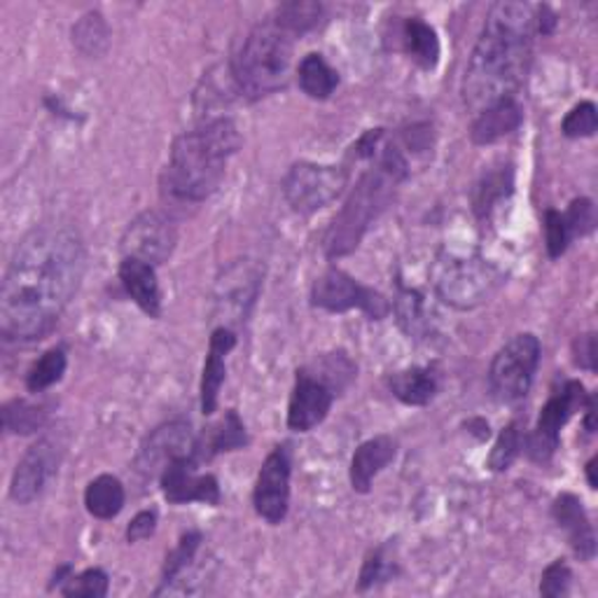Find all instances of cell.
<instances>
[{"mask_svg": "<svg viewBox=\"0 0 598 598\" xmlns=\"http://www.w3.org/2000/svg\"><path fill=\"white\" fill-rule=\"evenodd\" d=\"M45 404H35L28 400H12L3 407V426L8 433L28 435L41 430L47 421Z\"/></svg>", "mask_w": 598, "mask_h": 598, "instance_id": "33", "label": "cell"}, {"mask_svg": "<svg viewBox=\"0 0 598 598\" xmlns=\"http://www.w3.org/2000/svg\"><path fill=\"white\" fill-rule=\"evenodd\" d=\"M395 451L398 445L389 435H379L363 442L356 449L354 459H350V486H354V491L367 494L372 488L377 474L395 459Z\"/></svg>", "mask_w": 598, "mask_h": 598, "instance_id": "19", "label": "cell"}, {"mask_svg": "<svg viewBox=\"0 0 598 598\" xmlns=\"http://www.w3.org/2000/svg\"><path fill=\"white\" fill-rule=\"evenodd\" d=\"M84 243L73 227L45 222L14 249L0 288V334L41 340L55 327L84 276Z\"/></svg>", "mask_w": 598, "mask_h": 598, "instance_id": "1", "label": "cell"}, {"mask_svg": "<svg viewBox=\"0 0 598 598\" xmlns=\"http://www.w3.org/2000/svg\"><path fill=\"white\" fill-rule=\"evenodd\" d=\"M391 393L410 407H424L437 393V375L433 367H412L398 372L389 381Z\"/></svg>", "mask_w": 598, "mask_h": 598, "instance_id": "23", "label": "cell"}, {"mask_svg": "<svg viewBox=\"0 0 598 598\" xmlns=\"http://www.w3.org/2000/svg\"><path fill=\"white\" fill-rule=\"evenodd\" d=\"M311 304L330 313H344L358 309L367 313L372 321H381L391 313V304L375 288L360 286L354 276L332 267L313 284Z\"/></svg>", "mask_w": 598, "mask_h": 598, "instance_id": "9", "label": "cell"}, {"mask_svg": "<svg viewBox=\"0 0 598 598\" xmlns=\"http://www.w3.org/2000/svg\"><path fill=\"white\" fill-rule=\"evenodd\" d=\"M596 459H591L589 463H587V480H589V486L591 488H596Z\"/></svg>", "mask_w": 598, "mask_h": 598, "instance_id": "46", "label": "cell"}, {"mask_svg": "<svg viewBox=\"0 0 598 598\" xmlns=\"http://www.w3.org/2000/svg\"><path fill=\"white\" fill-rule=\"evenodd\" d=\"M195 445L197 437L192 433L187 421H169V424L157 426L143 439L134 465L148 480L160 478L173 461L183 459V456H195Z\"/></svg>", "mask_w": 598, "mask_h": 598, "instance_id": "13", "label": "cell"}, {"mask_svg": "<svg viewBox=\"0 0 598 598\" xmlns=\"http://www.w3.org/2000/svg\"><path fill=\"white\" fill-rule=\"evenodd\" d=\"M524 122V111L517 99H505L494 105H488L474 117L470 127V138L474 146H491L496 140L515 134Z\"/></svg>", "mask_w": 598, "mask_h": 598, "instance_id": "20", "label": "cell"}, {"mask_svg": "<svg viewBox=\"0 0 598 598\" xmlns=\"http://www.w3.org/2000/svg\"><path fill=\"white\" fill-rule=\"evenodd\" d=\"M513 166H496L486 171L472 195L474 214L480 218H488L505 197L513 195Z\"/></svg>", "mask_w": 598, "mask_h": 598, "instance_id": "27", "label": "cell"}, {"mask_svg": "<svg viewBox=\"0 0 598 598\" xmlns=\"http://www.w3.org/2000/svg\"><path fill=\"white\" fill-rule=\"evenodd\" d=\"M566 225L571 230V237H587L589 232H594L596 225V208L591 199H575L568 210L564 214Z\"/></svg>", "mask_w": 598, "mask_h": 598, "instance_id": "42", "label": "cell"}, {"mask_svg": "<svg viewBox=\"0 0 598 598\" xmlns=\"http://www.w3.org/2000/svg\"><path fill=\"white\" fill-rule=\"evenodd\" d=\"M571 579H573V573H571L566 561L556 559L554 564H550L548 568H544V573L540 577V594L544 598L566 596L568 587H571Z\"/></svg>", "mask_w": 598, "mask_h": 598, "instance_id": "41", "label": "cell"}, {"mask_svg": "<svg viewBox=\"0 0 598 598\" xmlns=\"http://www.w3.org/2000/svg\"><path fill=\"white\" fill-rule=\"evenodd\" d=\"M108 587H111V579H108V575H105V571L87 568L84 573L70 577L68 583L64 585L61 594L70 596V598H73V596L103 598L105 594H108Z\"/></svg>", "mask_w": 598, "mask_h": 598, "instance_id": "37", "label": "cell"}, {"mask_svg": "<svg viewBox=\"0 0 598 598\" xmlns=\"http://www.w3.org/2000/svg\"><path fill=\"white\" fill-rule=\"evenodd\" d=\"M68 367V358L64 348H49L47 354H43L41 360H35L33 367L28 369L26 375V389L31 393H43L51 386L59 383L61 377L66 375Z\"/></svg>", "mask_w": 598, "mask_h": 598, "instance_id": "32", "label": "cell"}, {"mask_svg": "<svg viewBox=\"0 0 598 598\" xmlns=\"http://www.w3.org/2000/svg\"><path fill=\"white\" fill-rule=\"evenodd\" d=\"M197 461L195 456H183V459L173 461L162 474V491L164 498L173 505L183 503H206L218 505L220 503V486L214 474H197Z\"/></svg>", "mask_w": 598, "mask_h": 598, "instance_id": "17", "label": "cell"}, {"mask_svg": "<svg viewBox=\"0 0 598 598\" xmlns=\"http://www.w3.org/2000/svg\"><path fill=\"white\" fill-rule=\"evenodd\" d=\"M573 354H575V363L579 367L594 372V369H596V337H594V332L583 334V337L575 340Z\"/></svg>", "mask_w": 598, "mask_h": 598, "instance_id": "44", "label": "cell"}, {"mask_svg": "<svg viewBox=\"0 0 598 598\" xmlns=\"http://www.w3.org/2000/svg\"><path fill=\"white\" fill-rule=\"evenodd\" d=\"M290 472L292 463L288 447H276L260 468L253 491V505L255 513L269 524H280L288 515Z\"/></svg>", "mask_w": 598, "mask_h": 598, "instance_id": "14", "label": "cell"}, {"mask_svg": "<svg viewBox=\"0 0 598 598\" xmlns=\"http://www.w3.org/2000/svg\"><path fill=\"white\" fill-rule=\"evenodd\" d=\"M598 127V115L596 105L591 101L577 103L575 108L561 122V131L566 138H589L596 134Z\"/></svg>", "mask_w": 598, "mask_h": 598, "instance_id": "39", "label": "cell"}, {"mask_svg": "<svg viewBox=\"0 0 598 598\" xmlns=\"http://www.w3.org/2000/svg\"><path fill=\"white\" fill-rule=\"evenodd\" d=\"M340 84V76L321 55H307L299 64V87L309 99L325 101L334 94Z\"/></svg>", "mask_w": 598, "mask_h": 598, "instance_id": "28", "label": "cell"}, {"mask_svg": "<svg viewBox=\"0 0 598 598\" xmlns=\"http://www.w3.org/2000/svg\"><path fill=\"white\" fill-rule=\"evenodd\" d=\"M587 402H589V395L579 381H568L564 386V391L548 400L529 437V445H526V451H529V456L536 463H548L552 459L559 449L561 428L568 424L575 412L585 410Z\"/></svg>", "mask_w": 598, "mask_h": 598, "instance_id": "11", "label": "cell"}, {"mask_svg": "<svg viewBox=\"0 0 598 598\" xmlns=\"http://www.w3.org/2000/svg\"><path fill=\"white\" fill-rule=\"evenodd\" d=\"M309 372L319 377L321 381H325L334 393H342L346 386L354 381L356 377V365L350 363V358L346 354H327L321 356L315 363H311Z\"/></svg>", "mask_w": 598, "mask_h": 598, "instance_id": "34", "label": "cell"}, {"mask_svg": "<svg viewBox=\"0 0 598 598\" xmlns=\"http://www.w3.org/2000/svg\"><path fill=\"white\" fill-rule=\"evenodd\" d=\"M540 342L536 334L526 332L509 340L488 367V389L498 402H517L531 391L538 365Z\"/></svg>", "mask_w": 598, "mask_h": 598, "instance_id": "7", "label": "cell"}, {"mask_svg": "<svg viewBox=\"0 0 598 598\" xmlns=\"http://www.w3.org/2000/svg\"><path fill=\"white\" fill-rule=\"evenodd\" d=\"M111 43V31L105 24L103 14L87 12L73 26V45L84 57H101Z\"/></svg>", "mask_w": 598, "mask_h": 598, "instance_id": "31", "label": "cell"}, {"mask_svg": "<svg viewBox=\"0 0 598 598\" xmlns=\"http://www.w3.org/2000/svg\"><path fill=\"white\" fill-rule=\"evenodd\" d=\"M225 356L227 354H222V350L208 346V358H206L204 377H202V412L206 416H210L218 410L220 389H222L225 377H227Z\"/></svg>", "mask_w": 598, "mask_h": 598, "instance_id": "35", "label": "cell"}, {"mask_svg": "<svg viewBox=\"0 0 598 598\" xmlns=\"http://www.w3.org/2000/svg\"><path fill=\"white\" fill-rule=\"evenodd\" d=\"M119 280L134 302L143 309L150 319H160L162 315V290L157 272L148 262L125 257L119 265Z\"/></svg>", "mask_w": 598, "mask_h": 598, "instance_id": "21", "label": "cell"}, {"mask_svg": "<svg viewBox=\"0 0 598 598\" xmlns=\"http://www.w3.org/2000/svg\"><path fill=\"white\" fill-rule=\"evenodd\" d=\"M157 529V513L154 509H143V513H138L129 529H127V540L129 542H140V540H148Z\"/></svg>", "mask_w": 598, "mask_h": 598, "instance_id": "43", "label": "cell"}, {"mask_svg": "<svg viewBox=\"0 0 598 598\" xmlns=\"http://www.w3.org/2000/svg\"><path fill=\"white\" fill-rule=\"evenodd\" d=\"M544 239H548V253L554 260L566 253L568 243L573 239L564 214H559V210L554 208H550L548 214H544Z\"/></svg>", "mask_w": 598, "mask_h": 598, "instance_id": "40", "label": "cell"}, {"mask_svg": "<svg viewBox=\"0 0 598 598\" xmlns=\"http://www.w3.org/2000/svg\"><path fill=\"white\" fill-rule=\"evenodd\" d=\"M245 445H249V435H245L243 421L239 418V414L234 410H230L222 416L220 424H216L214 428H208L202 437H197L195 461L197 463L210 461L214 456H218L222 451L243 449Z\"/></svg>", "mask_w": 598, "mask_h": 598, "instance_id": "22", "label": "cell"}, {"mask_svg": "<svg viewBox=\"0 0 598 598\" xmlns=\"http://www.w3.org/2000/svg\"><path fill=\"white\" fill-rule=\"evenodd\" d=\"M503 284L501 272L480 255H442L435 269V290L453 309H478Z\"/></svg>", "mask_w": 598, "mask_h": 598, "instance_id": "6", "label": "cell"}, {"mask_svg": "<svg viewBox=\"0 0 598 598\" xmlns=\"http://www.w3.org/2000/svg\"><path fill=\"white\" fill-rule=\"evenodd\" d=\"M402 47L421 68H426V70H433L439 61L437 31L430 24H426L424 20H418V16H412V20L404 22Z\"/></svg>", "mask_w": 598, "mask_h": 598, "instance_id": "26", "label": "cell"}, {"mask_svg": "<svg viewBox=\"0 0 598 598\" xmlns=\"http://www.w3.org/2000/svg\"><path fill=\"white\" fill-rule=\"evenodd\" d=\"M175 241H179V234H175L171 220L157 214V210H146V214L129 222L125 234H122L119 251L125 257L148 262V265L157 267L164 265L173 255Z\"/></svg>", "mask_w": 598, "mask_h": 598, "instance_id": "12", "label": "cell"}, {"mask_svg": "<svg viewBox=\"0 0 598 598\" xmlns=\"http://www.w3.org/2000/svg\"><path fill=\"white\" fill-rule=\"evenodd\" d=\"M391 309L395 311L398 325L402 327V332L407 334L410 340H424V337H428L430 323H428V313H426L424 297H421L418 290L398 284V295L393 299V307Z\"/></svg>", "mask_w": 598, "mask_h": 598, "instance_id": "25", "label": "cell"}, {"mask_svg": "<svg viewBox=\"0 0 598 598\" xmlns=\"http://www.w3.org/2000/svg\"><path fill=\"white\" fill-rule=\"evenodd\" d=\"M536 12L531 5L501 0L486 14L463 78V103L474 115L515 99L531 66Z\"/></svg>", "mask_w": 598, "mask_h": 598, "instance_id": "2", "label": "cell"}, {"mask_svg": "<svg viewBox=\"0 0 598 598\" xmlns=\"http://www.w3.org/2000/svg\"><path fill=\"white\" fill-rule=\"evenodd\" d=\"M202 533L197 531H189L181 538L179 542V548H175L166 561H164V571H162V587L157 589L154 594L157 596H162L171 585L179 583V579L195 566V561H197V554H199V548H202Z\"/></svg>", "mask_w": 598, "mask_h": 598, "instance_id": "30", "label": "cell"}, {"mask_svg": "<svg viewBox=\"0 0 598 598\" xmlns=\"http://www.w3.org/2000/svg\"><path fill=\"white\" fill-rule=\"evenodd\" d=\"M536 12V24H538V31L542 33V35H550V33H554V28H556V14H554V10L552 8H548V5H542V8H538V10H533Z\"/></svg>", "mask_w": 598, "mask_h": 598, "instance_id": "45", "label": "cell"}, {"mask_svg": "<svg viewBox=\"0 0 598 598\" xmlns=\"http://www.w3.org/2000/svg\"><path fill=\"white\" fill-rule=\"evenodd\" d=\"M334 398V393L325 381L311 375L307 367L297 372L295 389L288 404V426L297 433H309L319 424H323Z\"/></svg>", "mask_w": 598, "mask_h": 598, "instance_id": "16", "label": "cell"}, {"mask_svg": "<svg viewBox=\"0 0 598 598\" xmlns=\"http://www.w3.org/2000/svg\"><path fill=\"white\" fill-rule=\"evenodd\" d=\"M524 449V435L519 430V424H509L498 435L494 449L488 453V468L494 472H505L513 468V463L519 459Z\"/></svg>", "mask_w": 598, "mask_h": 598, "instance_id": "36", "label": "cell"}, {"mask_svg": "<svg viewBox=\"0 0 598 598\" xmlns=\"http://www.w3.org/2000/svg\"><path fill=\"white\" fill-rule=\"evenodd\" d=\"M348 181L342 166L297 162L284 179V197L295 214L311 216L337 199Z\"/></svg>", "mask_w": 598, "mask_h": 598, "instance_id": "8", "label": "cell"}, {"mask_svg": "<svg viewBox=\"0 0 598 598\" xmlns=\"http://www.w3.org/2000/svg\"><path fill=\"white\" fill-rule=\"evenodd\" d=\"M393 575H395L393 556L389 554V550H386V548H379L365 559L360 577H358V589L365 591V589L375 587L379 583H386V579H391Z\"/></svg>", "mask_w": 598, "mask_h": 598, "instance_id": "38", "label": "cell"}, {"mask_svg": "<svg viewBox=\"0 0 598 598\" xmlns=\"http://www.w3.org/2000/svg\"><path fill=\"white\" fill-rule=\"evenodd\" d=\"M59 470V447L51 439L35 442L16 465L10 484V498L20 505H28L38 498L49 480Z\"/></svg>", "mask_w": 598, "mask_h": 598, "instance_id": "15", "label": "cell"}, {"mask_svg": "<svg viewBox=\"0 0 598 598\" xmlns=\"http://www.w3.org/2000/svg\"><path fill=\"white\" fill-rule=\"evenodd\" d=\"M323 20V5L315 3V0H290V3L278 5L274 22L288 31L292 38L295 35H302L311 28H315Z\"/></svg>", "mask_w": 598, "mask_h": 598, "instance_id": "29", "label": "cell"}, {"mask_svg": "<svg viewBox=\"0 0 598 598\" xmlns=\"http://www.w3.org/2000/svg\"><path fill=\"white\" fill-rule=\"evenodd\" d=\"M552 515H554V521L559 524V529L566 531L573 552L583 561L594 559V554H596L594 526L585 513L583 503H579V498L573 494L559 496L552 505Z\"/></svg>", "mask_w": 598, "mask_h": 598, "instance_id": "18", "label": "cell"}, {"mask_svg": "<svg viewBox=\"0 0 598 598\" xmlns=\"http://www.w3.org/2000/svg\"><path fill=\"white\" fill-rule=\"evenodd\" d=\"M262 288V272L251 260H237L222 269L214 292V313L225 327H237L249 319Z\"/></svg>", "mask_w": 598, "mask_h": 598, "instance_id": "10", "label": "cell"}, {"mask_svg": "<svg viewBox=\"0 0 598 598\" xmlns=\"http://www.w3.org/2000/svg\"><path fill=\"white\" fill-rule=\"evenodd\" d=\"M127 494L125 486L113 474H101L94 482H90L84 491V505L87 513L96 519H113L125 507Z\"/></svg>", "mask_w": 598, "mask_h": 598, "instance_id": "24", "label": "cell"}, {"mask_svg": "<svg viewBox=\"0 0 598 598\" xmlns=\"http://www.w3.org/2000/svg\"><path fill=\"white\" fill-rule=\"evenodd\" d=\"M398 185L400 181L395 175H391L379 164L360 175L358 185L350 192V197L342 206L337 218L330 225L325 237L327 257H344L358 249V243L363 241L369 227L383 214L386 206L391 204Z\"/></svg>", "mask_w": 598, "mask_h": 598, "instance_id": "5", "label": "cell"}, {"mask_svg": "<svg viewBox=\"0 0 598 598\" xmlns=\"http://www.w3.org/2000/svg\"><path fill=\"white\" fill-rule=\"evenodd\" d=\"M292 64V35L274 20L257 24L232 59L230 73L241 96L262 99L288 84Z\"/></svg>", "mask_w": 598, "mask_h": 598, "instance_id": "4", "label": "cell"}, {"mask_svg": "<svg viewBox=\"0 0 598 598\" xmlns=\"http://www.w3.org/2000/svg\"><path fill=\"white\" fill-rule=\"evenodd\" d=\"M241 134L230 117H208L173 140L164 169V192L179 202L199 204L220 187L227 162L239 152Z\"/></svg>", "mask_w": 598, "mask_h": 598, "instance_id": "3", "label": "cell"}]
</instances>
